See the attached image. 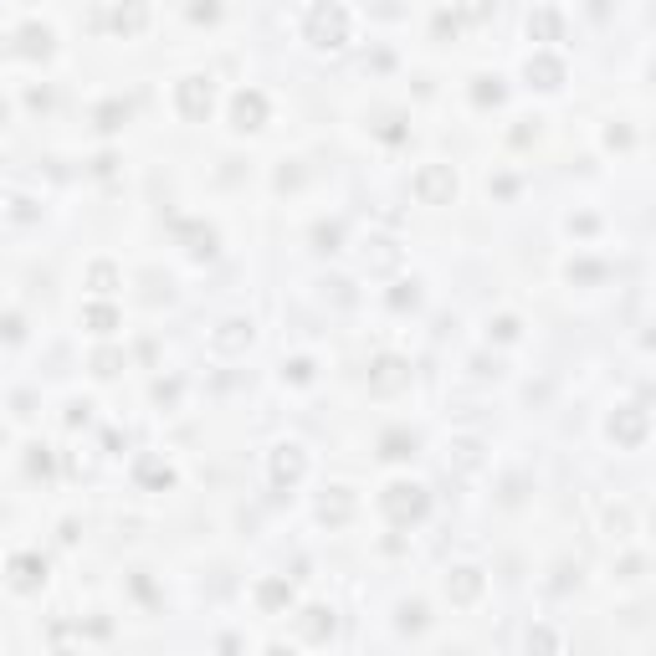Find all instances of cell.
<instances>
[{
  "label": "cell",
  "instance_id": "6da1fadb",
  "mask_svg": "<svg viewBox=\"0 0 656 656\" xmlns=\"http://www.w3.org/2000/svg\"><path fill=\"white\" fill-rule=\"evenodd\" d=\"M344 36V16L338 11H313V36Z\"/></svg>",
  "mask_w": 656,
  "mask_h": 656
},
{
  "label": "cell",
  "instance_id": "7a4b0ae2",
  "mask_svg": "<svg viewBox=\"0 0 656 656\" xmlns=\"http://www.w3.org/2000/svg\"><path fill=\"white\" fill-rule=\"evenodd\" d=\"M185 108H190V113L211 108V88H206V93H201V88H185Z\"/></svg>",
  "mask_w": 656,
  "mask_h": 656
}]
</instances>
